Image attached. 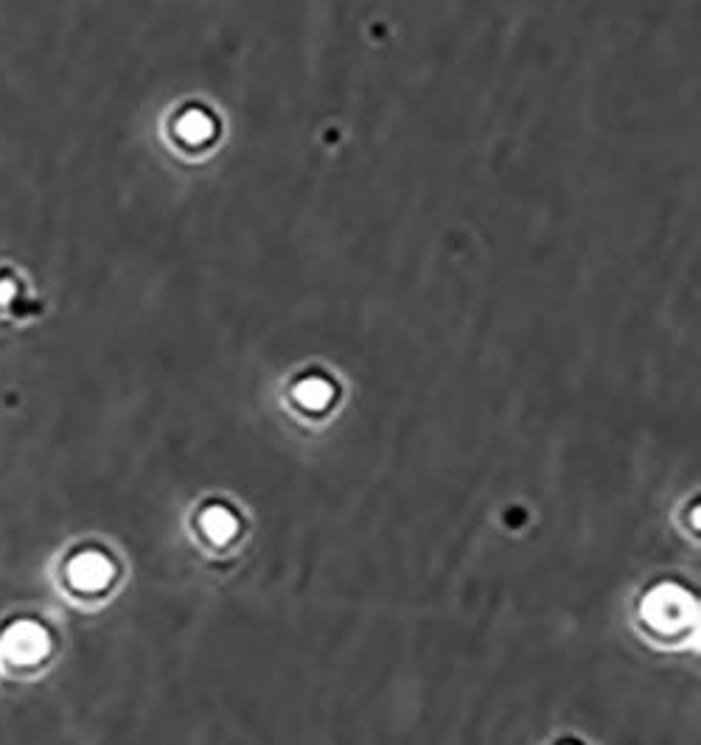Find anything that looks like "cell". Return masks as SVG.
<instances>
[{
    "label": "cell",
    "instance_id": "6da1fadb",
    "mask_svg": "<svg viewBox=\"0 0 701 745\" xmlns=\"http://www.w3.org/2000/svg\"><path fill=\"white\" fill-rule=\"evenodd\" d=\"M15 283L12 281H0V303H9L15 297Z\"/></svg>",
    "mask_w": 701,
    "mask_h": 745
}]
</instances>
